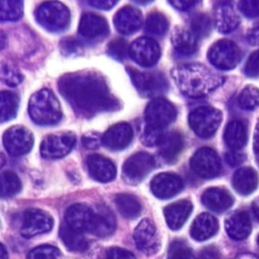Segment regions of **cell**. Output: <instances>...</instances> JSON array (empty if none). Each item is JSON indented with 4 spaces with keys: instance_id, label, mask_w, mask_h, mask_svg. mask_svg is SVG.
<instances>
[{
    "instance_id": "obj_1",
    "label": "cell",
    "mask_w": 259,
    "mask_h": 259,
    "mask_svg": "<svg viewBox=\"0 0 259 259\" xmlns=\"http://www.w3.org/2000/svg\"><path fill=\"white\" fill-rule=\"evenodd\" d=\"M58 86L75 112L84 117L118 107V101L111 95L106 82L96 73L66 74L60 78Z\"/></svg>"
},
{
    "instance_id": "obj_2",
    "label": "cell",
    "mask_w": 259,
    "mask_h": 259,
    "mask_svg": "<svg viewBox=\"0 0 259 259\" xmlns=\"http://www.w3.org/2000/svg\"><path fill=\"white\" fill-rule=\"evenodd\" d=\"M179 90L189 97H202L221 86L224 78L200 64H185L172 70Z\"/></svg>"
},
{
    "instance_id": "obj_3",
    "label": "cell",
    "mask_w": 259,
    "mask_h": 259,
    "mask_svg": "<svg viewBox=\"0 0 259 259\" xmlns=\"http://www.w3.org/2000/svg\"><path fill=\"white\" fill-rule=\"evenodd\" d=\"M30 118L40 125H52L60 121L62 109L59 100L50 89H40L33 93L28 102Z\"/></svg>"
},
{
    "instance_id": "obj_4",
    "label": "cell",
    "mask_w": 259,
    "mask_h": 259,
    "mask_svg": "<svg viewBox=\"0 0 259 259\" xmlns=\"http://www.w3.org/2000/svg\"><path fill=\"white\" fill-rule=\"evenodd\" d=\"M35 19L42 27L50 31H62L70 23V11L61 2H44L35 11Z\"/></svg>"
},
{
    "instance_id": "obj_5",
    "label": "cell",
    "mask_w": 259,
    "mask_h": 259,
    "mask_svg": "<svg viewBox=\"0 0 259 259\" xmlns=\"http://www.w3.org/2000/svg\"><path fill=\"white\" fill-rule=\"evenodd\" d=\"M188 121L190 127L197 136L206 139L217 132L222 121V113L217 108L201 106L191 111Z\"/></svg>"
},
{
    "instance_id": "obj_6",
    "label": "cell",
    "mask_w": 259,
    "mask_h": 259,
    "mask_svg": "<svg viewBox=\"0 0 259 259\" xmlns=\"http://www.w3.org/2000/svg\"><path fill=\"white\" fill-rule=\"evenodd\" d=\"M132 82L141 95L155 97L163 94L167 89L165 77L159 72H141L134 68H126Z\"/></svg>"
},
{
    "instance_id": "obj_7",
    "label": "cell",
    "mask_w": 259,
    "mask_h": 259,
    "mask_svg": "<svg viewBox=\"0 0 259 259\" xmlns=\"http://www.w3.org/2000/svg\"><path fill=\"white\" fill-rule=\"evenodd\" d=\"M207 57L214 67L221 70H231L238 65L241 53L237 45L232 40L221 39L209 48Z\"/></svg>"
},
{
    "instance_id": "obj_8",
    "label": "cell",
    "mask_w": 259,
    "mask_h": 259,
    "mask_svg": "<svg viewBox=\"0 0 259 259\" xmlns=\"http://www.w3.org/2000/svg\"><path fill=\"white\" fill-rule=\"evenodd\" d=\"M155 166L154 158L146 153L139 152L126 159L122 165V178L130 184H137L147 176Z\"/></svg>"
},
{
    "instance_id": "obj_9",
    "label": "cell",
    "mask_w": 259,
    "mask_h": 259,
    "mask_svg": "<svg viewBox=\"0 0 259 259\" xmlns=\"http://www.w3.org/2000/svg\"><path fill=\"white\" fill-rule=\"evenodd\" d=\"M76 143L72 133H58L47 136L40 144V154L46 159H60L68 155Z\"/></svg>"
},
{
    "instance_id": "obj_10",
    "label": "cell",
    "mask_w": 259,
    "mask_h": 259,
    "mask_svg": "<svg viewBox=\"0 0 259 259\" xmlns=\"http://www.w3.org/2000/svg\"><path fill=\"white\" fill-rule=\"evenodd\" d=\"M160 47L156 40L151 37H139L130 46L128 55L132 60L143 67L155 65L160 58Z\"/></svg>"
},
{
    "instance_id": "obj_11",
    "label": "cell",
    "mask_w": 259,
    "mask_h": 259,
    "mask_svg": "<svg viewBox=\"0 0 259 259\" xmlns=\"http://www.w3.org/2000/svg\"><path fill=\"white\" fill-rule=\"evenodd\" d=\"M3 145L12 156H21L30 151L33 145V136L22 125H13L3 135Z\"/></svg>"
},
{
    "instance_id": "obj_12",
    "label": "cell",
    "mask_w": 259,
    "mask_h": 259,
    "mask_svg": "<svg viewBox=\"0 0 259 259\" xmlns=\"http://www.w3.org/2000/svg\"><path fill=\"white\" fill-rule=\"evenodd\" d=\"M176 117L174 105L164 98L153 99L145 109V119L147 124L163 128L171 123Z\"/></svg>"
},
{
    "instance_id": "obj_13",
    "label": "cell",
    "mask_w": 259,
    "mask_h": 259,
    "mask_svg": "<svg viewBox=\"0 0 259 259\" xmlns=\"http://www.w3.org/2000/svg\"><path fill=\"white\" fill-rule=\"evenodd\" d=\"M191 169L202 178H212L221 171V162L217 153L207 147L198 149L190 159Z\"/></svg>"
},
{
    "instance_id": "obj_14",
    "label": "cell",
    "mask_w": 259,
    "mask_h": 259,
    "mask_svg": "<svg viewBox=\"0 0 259 259\" xmlns=\"http://www.w3.org/2000/svg\"><path fill=\"white\" fill-rule=\"evenodd\" d=\"M53 225L54 221L48 212L37 208H30L23 214L20 233L24 238H32L50 232Z\"/></svg>"
},
{
    "instance_id": "obj_15",
    "label": "cell",
    "mask_w": 259,
    "mask_h": 259,
    "mask_svg": "<svg viewBox=\"0 0 259 259\" xmlns=\"http://www.w3.org/2000/svg\"><path fill=\"white\" fill-rule=\"evenodd\" d=\"M134 240L137 248L147 255L158 252L160 240L155 224L150 219L142 220L134 231Z\"/></svg>"
},
{
    "instance_id": "obj_16",
    "label": "cell",
    "mask_w": 259,
    "mask_h": 259,
    "mask_svg": "<svg viewBox=\"0 0 259 259\" xmlns=\"http://www.w3.org/2000/svg\"><path fill=\"white\" fill-rule=\"evenodd\" d=\"M183 188L182 179L174 173H160L151 181V190L155 196L166 199L176 195Z\"/></svg>"
},
{
    "instance_id": "obj_17",
    "label": "cell",
    "mask_w": 259,
    "mask_h": 259,
    "mask_svg": "<svg viewBox=\"0 0 259 259\" xmlns=\"http://www.w3.org/2000/svg\"><path fill=\"white\" fill-rule=\"evenodd\" d=\"M134 132L130 123L118 122L111 125L102 136V144L110 150L118 151L126 148L133 140Z\"/></svg>"
},
{
    "instance_id": "obj_18",
    "label": "cell",
    "mask_w": 259,
    "mask_h": 259,
    "mask_svg": "<svg viewBox=\"0 0 259 259\" xmlns=\"http://www.w3.org/2000/svg\"><path fill=\"white\" fill-rule=\"evenodd\" d=\"M93 219L94 210L82 203L69 206L65 213V223L81 233L91 232Z\"/></svg>"
},
{
    "instance_id": "obj_19",
    "label": "cell",
    "mask_w": 259,
    "mask_h": 259,
    "mask_svg": "<svg viewBox=\"0 0 259 259\" xmlns=\"http://www.w3.org/2000/svg\"><path fill=\"white\" fill-rule=\"evenodd\" d=\"M143 22V16L138 8L124 6L114 15L113 23L116 30L122 34H131L137 31Z\"/></svg>"
},
{
    "instance_id": "obj_20",
    "label": "cell",
    "mask_w": 259,
    "mask_h": 259,
    "mask_svg": "<svg viewBox=\"0 0 259 259\" xmlns=\"http://www.w3.org/2000/svg\"><path fill=\"white\" fill-rule=\"evenodd\" d=\"M86 165L90 176L99 182H109L116 175L114 164L101 155H90L87 157Z\"/></svg>"
},
{
    "instance_id": "obj_21",
    "label": "cell",
    "mask_w": 259,
    "mask_h": 259,
    "mask_svg": "<svg viewBox=\"0 0 259 259\" xmlns=\"http://www.w3.org/2000/svg\"><path fill=\"white\" fill-rule=\"evenodd\" d=\"M78 31L85 38H98L107 34L108 24L102 16L87 12L80 19Z\"/></svg>"
},
{
    "instance_id": "obj_22",
    "label": "cell",
    "mask_w": 259,
    "mask_h": 259,
    "mask_svg": "<svg viewBox=\"0 0 259 259\" xmlns=\"http://www.w3.org/2000/svg\"><path fill=\"white\" fill-rule=\"evenodd\" d=\"M228 235L234 240L246 239L252 230L249 214L244 210H237L230 214L225 222Z\"/></svg>"
},
{
    "instance_id": "obj_23",
    "label": "cell",
    "mask_w": 259,
    "mask_h": 259,
    "mask_svg": "<svg viewBox=\"0 0 259 259\" xmlns=\"http://www.w3.org/2000/svg\"><path fill=\"white\" fill-rule=\"evenodd\" d=\"M217 28L223 32H231L240 23V17L231 2H220L214 9Z\"/></svg>"
},
{
    "instance_id": "obj_24",
    "label": "cell",
    "mask_w": 259,
    "mask_h": 259,
    "mask_svg": "<svg viewBox=\"0 0 259 259\" xmlns=\"http://www.w3.org/2000/svg\"><path fill=\"white\" fill-rule=\"evenodd\" d=\"M94 210V219L91 232L97 237H106L112 234L116 227L115 217L104 205H98Z\"/></svg>"
},
{
    "instance_id": "obj_25",
    "label": "cell",
    "mask_w": 259,
    "mask_h": 259,
    "mask_svg": "<svg viewBox=\"0 0 259 259\" xmlns=\"http://www.w3.org/2000/svg\"><path fill=\"white\" fill-rule=\"evenodd\" d=\"M192 210V204L188 200H179L164 208V215L168 227L172 230L180 229L187 221Z\"/></svg>"
},
{
    "instance_id": "obj_26",
    "label": "cell",
    "mask_w": 259,
    "mask_h": 259,
    "mask_svg": "<svg viewBox=\"0 0 259 259\" xmlns=\"http://www.w3.org/2000/svg\"><path fill=\"white\" fill-rule=\"evenodd\" d=\"M202 203L214 211H223L233 205L234 198L230 192L221 187L207 188L201 196Z\"/></svg>"
},
{
    "instance_id": "obj_27",
    "label": "cell",
    "mask_w": 259,
    "mask_h": 259,
    "mask_svg": "<svg viewBox=\"0 0 259 259\" xmlns=\"http://www.w3.org/2000/svg\"><path fill=\"white\" fill-rule=\"evenodd\" d=\"M219 229L217 219L210 213L203 212L196 217L190 229L191 237L196 241H204L212 237Z\"/></svg>"
},
{
    "instance_id": "obj_28",
    "label": "cell",
    "mask_w": 259,
    "mask_h": 259,
    "mask_svg": "<svg viewBox=\"0 0 259 259\" xmlns=\"http://www.w3.org/2000/svg\"><path fill=\"white\" fill-rule=\"evenodd\" d=\"M172 45L175 51L181 55H191L197 50L198 37L183 27H176L172 32Z\"/></svg>"
},
{
    "instance_id": "obj_29",
    "label": "cell",
    "mask_w": 259,
    "mask_h": 259,
    "mask_svg": "<svg viewBox=\"0 0 259 259\" xmlns=\"http://www.w3.org/2000/svg\"><path fill=\"white\" fill-rule=\"evenodd\" d=\"M183 146L184 140L182 135L178 132H171L164 135L159 144V152L164 160L172 162L180 155Z\"/></svg>"
},
{
    "instance_id": "obj_30",
    "label": "cell",
    "mask_w": 259,
    "mask_h": 259,
    "mask_svg": "<svg viewBox=\"0 0 259 259\" xmlns=\"http://www.w3.org/2000/svg\"><path fill=\"white\" fill-rule=\"evenodd\" d=\"M258 185V175L256 171L249 167L240 168L233 176V186L242 195L252 193Z\"/></svg>"
},
{
    "instance_id": "obj_31",
    "label": "cell",
    "mask_w": 259,
    "mask_h": 259,
    "mask_svg": "<svg viewBox=\"0 0 259 259\" xmlns=\"http://www.w3.org/2000/svg\"><path fill=\"white\" fill-rule=\"evenodd\" d=\"M224 138L229 148L238 151L247 143L248 134L246 124L242 120H233L229 122L226 127Z\"/></svg>"
},
{
    "instance_id": "obj_32",
    "label": "cell",
    "mask_w": 259,
    "mask_h": 259,
    "mask_svg": "<svg viewBox=\"0 0 259 259\" xmlns=\"http://www.w3.org/2000/svg\"><path fill=\"white\" fill-rule=\"evenodd\" d=\"M60 237L64 245L73 252H83L88 248V242L83 233L71 228L66 223L60 228Z\"/></svg>"
},
{
    "instance_id": "obj_33",
    "label": "cell",
    "mask_w": 259,
    "mask_h": 259,
    "mask_svg": "<svg viewBox=\"0 0 259 259\" xmlns=\"http://www.w3.org/2000/svg\"><path fill=\"white\" fill-rule=\"evenodd\" d=\"M114 201L118 211L125 219H135L141 213L142 205L139 199L132 194L119 193L115 196Z\"/></svg>"
},
{
    "instance_id": "obj_34",
    "label": "cell",
    "mask_w": 259,
    "mask_h": 259,
    "mask_svg": "<svg viewBox=\"0 0 259 259\" xmlns=\"http://www.w3.org/2000/svg\"><path fill=\"white\" fill-rule=\"evenodd\" d=\"M19 99L11 91H0V122L12 119L17 112Z\"/></svg>"
},
{
    "instance_id": "obj_35",
    "label": "cell",
    "mask_w": 259,
    "mask_h": 259,
    "mask_svg": "<svg viewBox=\"0 0 259 259\" xmlns=\"http://www.w3.org/2000/svg\"><path fill=\"white\" fill-rule=\"evenodd\" d=\"M21 189V182L18 176L12 171L0 174V197H10L18 193Z\"/></svg>"
},
{
    "instance_id": "obj_36",
    "label": "cell",
    "mask_w": 259,
    "mask_h": 259,
    "mask_svg": "<svg viewBox=\"0 0 259 259\" xmlns=\"http://www.w3.org/2000/svg\"><path fill=\"white\" fill-rule=\"evenodd\" d=\"M23 13V2L2 0L0 1V20L15 21L18 20Z\"/></svg>"
},
{
    "instance_id": "obj_37",
    "label": "cell",
    "mask_w": 259,
    "mask_h": 259,
    "mask_svg": "<svg viewBox=\"0 0 259 259\" xmlns=\"http://www.w3.org/2000/svg\"><path fill=\"white\" fill-rule=\"evenodd\" d=\"M169 22L166 16L160 12H153L149 14L146 20V30L150 33L161 35L168 30Z\"/></svg>"
},
{
    "instance_id": "obj_38",
    "label": "cell",
    "mask_w": 259,
    "mask_h": 259,
    "mask_svg": "<svg viewBox=\"0 0 259 259\" xmlns=\"http://www.w3.org/2000/svg\"><path fill=\"white\" fill-rule=\"evenodd\" d=\"M239 105L246 110H253L259 105V90L257 87L246 86L240 93L238 98Z\"/></svg>"
},
{
    "instance_id": "obj_39",
    "label": "cell",
    "mask_w": 259,
    "mask_h": 259,
    "mask_svg": "<svg viewBox=\"0 0 259 259\" xmlns=\"http://www.w3.org/2000/svg\"><path fill=\"white\" fill-rule=\"evenodd\" d=\"M23 80V76L19 70L11 64H0V81L8 86H17Z\"/></svg>"
},
{
    "instance_id": "obj_40",
    "label": "cell",
    "mask_w": 259,
    "mask_h": 259,
    "mask_svg": "<svg viewBox=\"0 0 259 259\" xmlns=\"http://www.w3.org/2000/svg\"><path fill=\"white\" fill-rule=\"evenodd\" d=\"M211 27L210 18L204 13H198L191 19V31L199 38L208 35Z\"/></svg>"
},
{
    "instance_id": "obj_41",
    "label": "cell",
    "mask_w": 259,
    "mask_h": 259,
    "mask_svg": "<svg viewBox=\"0 0 259 259\" xmlns=\"http://www.w3.org/2000/svg\"><path fill=\"white\" fill-rule=\"evenodd\" d=\"M27 259H62V254L55 246L40 245L28 253Z\"/></svg>"
},
{
    "instance_id": "obj_42",
    "label": "cell",
    "mask_w": 259,
    "mask_h": 259,
    "mask_svg": "<svg viewBox=\"0 0 259 259\" xmlns=\"http://www.w3.org/2000/svg\"><path fill=\"white\" fill-rule=\"evenodd\" d=\"M83 45L73 36L64 37L60 42V50L65 57H77L83 53Z\"/></svg>"
},
{
    "instance_id": "obj_43",
    "label": "cell",
    "mask_w": 259,
    "mask_h": 259,
    "mask_svg": "<svg viewBox=\"0 0 259 259\" xmlns=\"http://www.w3.org/2000/svg\"><path fill=\"white\" fill-rule=\"evenodd\" d=\"M128 49L125 39L114 38L107 46V54L117 61H122L128 55Z\"/></svg>"
},
{
    "instance_id": "obj_44",
    "label": "cell",
    "mask_w": 259,
    "mask_h": 259,
    "mask_svg": "<svg viewBox=\"0 0 259 259\" xmlns=\"http://www.w3.org/2000/svg\"><path fill=\"white\" fill-rule=\"evenodd\" d=\"M164 135L165 134L162 132V128L147 124V126L144 128L142 133L141 141L145 146H148V147L159 146Z\"/></svg>"
},
{
    "instance_id": "obj_45",
    "label": "cell",
    "mask_w": 259,
    "mask_h": 259,
    "mask_svg": "<svg viewBox=\"0 0 259 259\" xmlns=\"http://www.w3.org/2000/svg\"><path fill=\"white\" fill-rule=\"evenodd\" d=\"M167 259H197L192 251L183 243L180 241H174L168 252V258Z\"/></svg>"
},
{
    "instance_id": "obj_46",
    "label": "cell",
    "mask_w": 259,
    "mask_h": 259,
    "mask_svg": "<svg viewBox=\"0 0 259 259\" xmlns=\"http://www.w3.org/2000/svg\"><path fill=\"white\" fill-rule=\"evenodd\" d=\"M245 74L249 77L259 76V50L253 52L245 65Z\"/></svg>"
},
{
    "instance_id": "obj_47",
    "label": "cell",
    "mask_w": 259,
    "mask_h": 259,
    "mask_svg": "<svg viewBox=\"0 0 259 259\" xmlns=\"http://www.w3.org/2000/svg\"><path fill=\"white\" fill-rule=\"evenodd\" d=\"M240 10L247 17L259 16V0H245L239 3Z\"/></svg>"
},
{
    "instance_id": "obj_48",
    "label": "cell",
    "mask_w": 259,
    "mask_h": 259,
    "mask_svg": "<svg viewBox=\"0 0 259 259\" xmlns=\"http://www.w3.org/2000/svg\"><path fill=\"white\" fill-rule=\"evenodd\" d=\"M82 144L87 149H97L102 144V136L98 133H88L82 137Z\"/></svg>"
},
{
    "instance_id": "obj_49",
    "label": "cell",
    "mask_w": 259,
    "mask_h": 259,
    "mask_svg": "<svg viewBox=\"0 0 259 259\" xmlns=\"http://www.w3.org/2000/svg\"><path fill=\"white\" fill-rule=\"evenodd\" d=\"M105 259H136L135 255L122 248H110L105 255Z\"/></svg>"
},
{
    "instance_id": "obj_50",
    "label": "cell",
    "mask_w": 259,
    "mask_h": 259,
    "mask_svg": "<svg viewBox=\"0 0 259 259\" xmlns=\"http://www.w3.org/2000/svg\"><path fill=\"white\" fill-rule=\"evenodd\" d=\"M245 159H246V156L243 153L238 152L236 150H232L231 152H228L226 154V161L231 166L240 165Z\"/></svg>"
},
{
    "instance_id": "obj_51",
    "label": "cell",
    "mask_w": 259,
    "mask_h": 259,
    "mask_svg": "<svg viewBox=\"0 0 259 259\" xmlns=\"http://www.w3.org/2000/svg\"><path fill=\"white\" fill-rule=\"evenodd\" d=\"M117 1L114 0H89L88 4L92 7H95L97 9H103V10H108L111 9Z\"/></svg>"
},
{
    "instance_id": "obj_52",
    "label": "cell",
    "mask_w": 259,
    "mask_h": 259,
    "mask_svg": "<svg viewBox=\"0 0 259 259\" xmlns=\"http://www.w3.org/2000/svg\"><path fill=\"white\" fill-rule=\"evenodd\" d=\"M219 251L213 246L206 247L200 253V259H219Z\"/></svg>"
},
{
    "instance_id": "obj_53",
    "label": "cell",
    "mask_w": 259,
    "mask_h": 259,
    "mask_svg": "<svg viewBox=\"0 0 259 259\" xmlns=\"http://www.w3.org/2000/svg\"><path fill=\"white\" fill-rule=\"evenodd\" d=\"M172 6H174L177 9L180 10H186L189 9L190 7L194 6L195 4H197L196 1H183V0H177V1H170L169 2Z\"/></svg>"
},
{
    "instance_id": "obj_54",
    "label": "cell",
    "mask_w": 259,
    "mask_h": 259,
    "mask_svg": "<svg viewBox=\"0 0 259 259\" xmlns=\"http://www.w3.org/2000/svg\"><path fill=\"white\" fill-rule=\"evenodd\" d=\"M248 39L251 44L253 45H258L259 44V25L254 27L252 30H250Z\"/></svg>"
},
{
    "instance_id": "obj_55",
    "label": "cell",
    "mask_w": 259,
    "mask_h": 259,
    "mask_svg": "<svg viewBox=\"0 0 259 259\" xmlns=\"http://www.w3.org/2000/svg\"><path fill=\"white\" fill-rule=\"evenodd\" d=\"M254 149L257 153H259V120L256 124L255 132H254Z\"/></svg>"
},
{
    "instance_id": "obj_56",
    "label": "cell",
    "mask_w": 259,
    "mask_h": 259,
    "mask_svg": "<svg viewBox=\"0 0 259 259\" xmlns=\"http://www.w3.org/2000/svg\"><path fill=\"white\" fill-rule=\"evenodd\" d=\"M252 211L254 213V217L259 221V200H256L253 202Z\"/></svg>"
},
{
    "instance_id": "obj_57",
    "label": "cell",
    "mask_w": 259,
    "mask_h": 259,
    "mask_svg": "<svg viewBox=\"0 0 259 259\" xmlns=\"http://www.w3.org/2000/svg\"><path fill=\"white\" fill-rule=\"evenodd\" d=\"M6 45V35L5 33L0 29V50H2Z\"/></svg>"
},
{
    "instance_id": "obj_58",
    "label": "cell",
    "mask_w": 259,
    "mask_h": 259,
    "mask_svg": "<svg viewBox=\"0 0 259 259\" xmlns=\"http://www.w3.org/2000/svg\"><path fill=\"white\" fill-rule=\"evenodd\" d=\"M0 259H8L7 251H6L5 247L1 243H0Z\"/></svg>"
},
{
    "instance_id": "obj_59",
    "label": "cell",
    "mask_w": 259,
    "mask_h": 259,
    "mask_svg": "<svg viewBox=\"0 0 259 259\" xmlns=\"http://www.w3.org/2000/svg\"><path fill=\"white\" fill-rule=\"evenodd\" d=\"M4 164H5V158H4V156L0 153V169L4 166Z\"/></svg>"
},
{
    "instance_id": "obj_60",
    "label": "cell",
    "mask_w": 259,
    "mask_h": 259,
    "mask_svg": "<svg viewBox=\"0 0 259 259\" xmlns=\"http://www.w3.org/2000/svg\"><path fill=\"white\" fill-rule=\"evenodd\" d=\"M235 259H257V258H253L252 256H240L238 258H235Z\"/></svg>"
},
{
    "instance_id": "obj_61",
    "label": "cell",
    "mask_w": 259,
    "mask_h": 259,
    "mask_svg": "<svg viewBox=\"0 0 259 259\" xmlns=\"http://www.w3.org/2000/svg\"><path fill=\"white\" fill-rule=\"evenodd\" d=\"M257 243H258V246H259V235H258V237H257Z\"/></svg>"
}]
</instances>
